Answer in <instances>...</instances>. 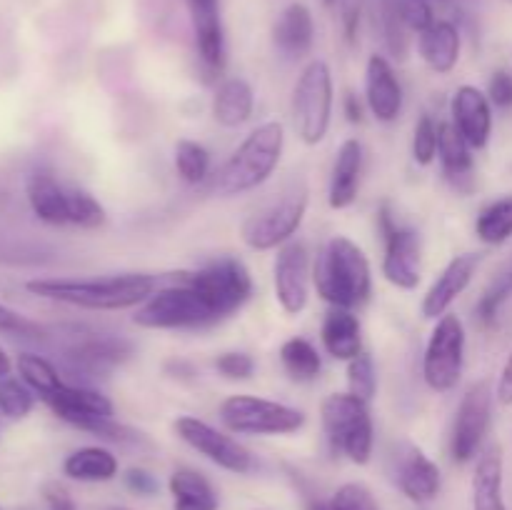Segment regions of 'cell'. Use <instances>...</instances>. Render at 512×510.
<instances>
[{
	"mask_svg": "<svg viewBox=\"0 0 512 510\" xmlns=\"http://www.w3.org/2000/svg\"><path fill=\"white\" fill-rule=\"evenodd\" d=\"M163 275L118 273L103 278H38L25 290L35 298L83 310H130L143 305L163 285Z\"/></svg>",
	"mask_w": 512,
	"mask_h": 510,
	"instance_id": "6da1fadb",
	"label": "cell"
},
{
	"mask_svg": "<svg viewBox=\"0 0 512 510\" xmlns=\"http://www.w3.org/2000/svg\"><path fill=\"white\" fill-rule=\"evenodd\" d=\"M280 365L295 383H313L323 370V355L308 338H288L280 345Z\"/></svg>",
	"mask_w": 512,
	"mask_h": 510,
	"instance_id": "1f68e13d",
	"label": "cell"
},
{
	"mask_svg": "<svg viewBox=\"0 0 512 510\" xmlns=\"http://www.w3.org/2000/svg\"><path fill=\"white\" fill-rule=\"evenodd\" d=\"M348 393L358 395L365 403H373L378 395V368L370 353H360L348 363Z\"/></svg>",
	"mask_w": 512,
	"mask_h": 510,
	"instance_id": "f35d334b",
	"label": "cell"
},
{
	"mask_svg": "<svg viewBox=\"0 0 512 510\" xmlns=\"http://www.w3.org/2000/svg\"><path fill=\"white\" fill-rule=\"evenodd\" d=\"M488 98H490V103L498 105V108H503V110L512 108V73L510 70H495V73L490 75Z\"/></svg>",
	"mask_w": 512,
	"mask_h": 510,
	"instance_id": "bcb514c9",
	"label": "cell"
},
{
	"mask_svg": "<svg viewBox=\"0 0 512 510\" xmlns=\"http://www.w3.org/2000/svg\"><path fill=\"white\" fill-rule=\"evenodd\" d=\"M335 85L333 70L325 60L315 58L300 70L290 98L293 128L305 145H320L333 123Z\"/></svg>",
	"mask_w": 512,
	"mask_h": 510,
	"instance_id": "8992f818",
	"label": "cell"
},
{
	"mask_svg": "<svg viewBox=\"0 0 512 510\" xmlns=\"http://www.w3.org/2000/svg\"><path fill=\"white\" fill-rule=\"evenodd\" d=\"M180 275L203 295L218 320L233 318L253 298V275L235 255L208 260L195 270H180Z\"/></svg>",
	"mask_w": 512,
	"mask_h": 510,
	"instance_id": "9c48e42d",
	"label": "cell"
},
{
	"mask_svg": "<svg viewBox=\"0 0 512 510\" xmlns=\"http://www.w3.org/2000/svg\"><path fill=\"white\" fill-rule=\"evenodd\" d=\"M35 405V393L13 375H3L0 378V415L8 420H23L28 418L30 410Z\"/></svg>",
	"mask_w": 512,
	"mask_h": 510,
	"instance_id": "74e56055",
	"label": "cell"
},
{
	"mask_svg": "<svg viewBox=\"0 0 512 510\" xmlns=\"http://www.w3.org/2000/svg\"><path fill=\"white\" fill-rule=\"evenodd\" d=\"M468 333L460 315L445 313L435 320L423 353V380L433 393H450L458 388L465 370Z\"/></svg>",
	"mask_w": 512,
	"mask_h": 510,
	"instance_id": "8fae6325",
	"label": "cell"
},
{
	"mask_svg": "<svg viewBox=\"0 0 512 510\" xmlns=\"http://www.w3.org/2000/svg\"><path fill=\"white\" fill-rule=\"evenodd\" d=\"M365 105L378 123H395L403 113L405 93L393 63L375 53L365 65Z\"/></svg>",
	"mask_w": 512,
	"mask_h": 510,
	"instance_id": "ac0fdd59",
	"label": "cell"
},
{
	"mask_svg": "<svg viewBox=\"0 0 512 510\" xmlns=\"http://www.w3.org/2000/svg\"><path fill=\"white\" fill-rule=\"evenodd\" d=\"M320 3H323L325 8H333V5H338V0H320Z\"/></svg>",
	"mask_w": 512,
	"mask_h": 510,
	"instance_id": "db71d44e",
	"label": "cell"
},
{
	"mask_svg": "<svg viewBox=\"0 0 512 510\" xmlns=\"http://www.w3.org/2000/svg\"><path fill=\"white\" fill-rule=\"evenodd\" d=\"M320 423L330 448L350 463L368 465L375 448V423L370 403L353 393H330L320 405Z\"/></svg>",
	"mask_w": 512,
	"mask_h": 510,
	"instance_id": "5b68a950",
	"label": "cell"
},
{
	"mask_svg": "<svg viewBox=\"0 0 512 510\" xmlns=\"http://www.w3.org/2000/svg\"><path fill=\"white\" fill-rule=\"evenodd\" d=\"M213 120L223 128H243L255 113V90L245 78H225L215 88L210 100Z\"/></svg>",
	"mask_w": 512,
	"mask_h": 510,
	"instance_id": "83f0119b",
	"label": "cell"
},
{
	"mask_svg": "<svg viewBox=\"0 0 512 510\" xmlns=\"http://www.w3.org/2000/svg\"><path fill=\"white\" fill-rule=\"evenodd\" d=\"M133 323L143 330H200L220 323L203 295L180 273L168 275L158 290L138 305Z\"/></svg>",
	"mask_w": 512,
	"mask_h": 510,
	"instance_id": "277c9868",
	"label": "cell"
},
{
	"mask_svg": "<svg viewBox=\"0 0 512 510\" xmlns=\"http://www.w3.org/2000/svg\"><path fill=\"white\" fill-rule=\"evenodd\" d=\"M450 123L460 130L473 150H483L493 135V103L478 85H460L450 100Z\"/></svg>",
	"mask_w": 512,
	"mask_h": 510,
	"instance_id": "d6986e66",
	"label": "cell"
},
{
	"mask_svg": "<svg viewBox=\"0 0 512 510\" xmlns=\"http://www.w3.org/2000/svg\"><path fill=\"white\" fill-rule=\"evenodd\" d=\"M210 170H213V158L203 143L188 138L178 140V145H175V173L183 183H205L210 178Z\"/></svg>",
	"mask_w": 512,
	"mask_h": 510,
	"instance_id": "d590c367",
	"label": "cell"
},
{
	"mask_svg": "<svg viewBox=\"0 0 512 510\" xmlns=\"http://www.w3.org/2000/svg\"><path fill=\"white\" fill-rule=\"evenodd\" d=\"M330 510H380L373 493L363 483H345L330 498Z\"/></svg>",
	"mask_w": 512,
	"mask_h": 510,
	"instance_id": "7bdbcfd3",
	"label": "cell"
},
{
	"mask_svg": "<svg viewBox=\"0 0 512 510\" xmlns=\"http://www.w3.org/2000/svg\"><path fill=\"white\" fill-rule=\"evenodd\" d=\"M320 343L325 353L340 363H350L363 353V325L348 308H330L320 325Z\"/></svg>",
	"mask_w": 512,
	"mask_h": 510,
	"instance_id": "d4e9b609",
	"label": "cell"
},
{
	"mask_svg": "<svg viewBox=\"0 0 512 510\" xmlns=\"http://www.w3.org/2000/svg\"><path fill=\"white\" fill-rule=\"evenodd\" d=\"M473 510H508L503 495V450L490 445L473 473Z\"/></svg>",
	"mask_w": 512,
	"mask_h": 510,
	"instance_id": "f1b7e54d",
	"label": "cell"
},
{
	"mask_svg": "<svg viewBox=\"0 0 512 510\" xmlns=\"http://www.w3.org/2000/svg\"><path fill=\"white\" fill-rule=\"evenodd\" d=\"M378 228L383 233V278L398 290H415L423 280V240L418 230L400 225L390 203L378 208Z\"/></svg>",
	"mask_w": 512,
	"mask_h": 510,
	"instance_id": "7c38bea8",
	"label": "cell"
},
{
	"mask_svg": "<svg viewBox=\"0 0 512 510\" xmlns=\"http://www.w3.org/2000/svg\"><path fill=\"white\" fill-rule=\"evenodd\" d=\"M173 510H218V493L203 473L178 468L168 480Z\"/></svg>",
	"mask_w": 512,
	"mask_h": 510,
	"instance_id": "4dcf8cb0",
	"label": "cell"
},
{
	"mask_svg": "<svg viewBox=\"0 0 512 510\" xmlns=\"http://www.w3.org/2000/svg\"><path fill=\"white\" fill-rule=\"evenodd\" d=\"M133 358V343L115 335H95V338L83 340L75 348H70L68 360L75 370L88 375L105 373L115 365Z\"/></svg>",
	"mask_w": 512,
	"mask_h": 510,
	"instance_id": "4316f807",
	"label": "cell"
},
{
	"mask_svg": "<svg viewBox=\"0 0 512 510\" xmlns=\"http://www.w3.org/2000/svg\"><path fill=\"white\" fill-rule=\"evenodd\" d=\"M125 488L130 490L133 495H143V498H150V495L158 493V478H155L150 470L145 468H128L123 475Z\"/></svg>",
	"mask_w": 512,
	"mask_h": 510,
	"instance_id": "7dc6e473",
	"label": "cell"
},
{
	"mask_svg": "<svg viewBox=\"0 0 512 510\" xmlns=\"http://www.w3.org/2000/svg\"><path fill=\"white\" fill-rule=\"evenodd\" d=\"M493 400L495 393L488 380L470 385L460 398L453 430H450V455L455 463H470L483 450L485 435L493 420Z\"/></svg>",
	"mask_w": 512,
	"mask_h": 510,
	"instance_id": "4fadbf2b",
	"label": "cell"
},
{
	"mask_svg": "<svg viewBox=\"0 0 512 510\" xmlns=\"http://www.w3.org/2000/svg\"><path fill=\"white\" fill-rule=\"evenodd\" d=\"M63 473L78 483H108L118 475V458L103 445H85L63 460Z\"/></svg>",
	"mask_w": 512,
	"mask_h": 510,
	"instance_id": "f546056e",
	"label": "cell"
},
{
	"mask_svg": "<svg viewBox=\"0 0 512 510\" xmlns=\"http://www.w3.org/2000/svg\"><path fill=\"white\" fill-rule=\"evenodd\" d=\"M285 150V128L278 120L260 123L245 135L243 143L230 153L210 180V190L220 198L250 193L268 183L270 175L278 170Z\"/></svg>",
	"mask_w": 512,
	"mask_h": 510,
	"instance_id": "3957f363",
	"label": "cell"
},
{
	"mask_svg": "<svg viewBox=\"0 0 512 510\" xmlns=\"http://www.w3.org/2000/svg\"><path fill=\"white\" fill-rule=\"evenodd\" d=\"M505 3H510V5H512V0H505Z\"/></svg>",
	"mask_w": 512,
	"mask_h": 510,
	"instance_id": "6f0895ef",
	"label": "cell"
},
{
	"mask_svg": "<svg viewBox=\"0 0 512 510\" xmlns=\"http://www.w3.org/2000/svg\"><path fill=\"white\" fill-rule=\"evenodd\" d=\"M215 370L228 380H250L255 373V358L243 350H228L215 358Z\"/></svg>",
	"mask_w": 512,
	"mask_h": 510,
	"instance_id": "ee69618b",
	"label": "cell"
},
{
	"mask_svg": "<svg viewBox=\"0 0 512 510\" xmlns=\"http://www.w3.org/2000/svg\"><path fill=\"white\" fill-rule=\"evenodd\" d=\"M393 8L405 23V28L415 35L423 33L425 28H430L438 20L428 0H393Z\"/></svg>",
	"mask_w": 512,
	"mask_h": 510,
	"instance_id": "b9f144b4",
	"label": "cell"
},
{
	"mask_svg": "<svg viewBox=\"0 0 512 510\" xmlns=\"http://www.w3.org/2000/svg\"><path fill=\"white\" fill-rule=\"evenodd\" d=\"M273 43L288 60H300L313 50L315 23L308 5L290 3L273 25Z\"/></svg>",
	"mask_w": 512,
	"mask_h": 510,
	"instance_id": "cb8c5ba5",
	"label": "cell"
},
{
	"mask_svg": "<svg viewBox=\"0 0 512 510\" xmlns=\"http://www.w3.org/2000/svg\"><path fill=\"white\" fill-rule=\"evenodd\" d=\"M440 148V123H435L433 115H420L413 130V160L423 168L438 160Z\"/></svg>",
	"mask_w": 512,
	"mask_h": 510,
	"instance_id": "60d3db41",
	"label": "cell"
},
{
	"mask_svg": "<svg viewBox=\"0 0 512 510\" xmlns=\"http://www.w3.org/2000/svg\"><path fill=\"white\" fill-rule=\"evenodd\" d=\"M365 108H368V105H365L363 100L353 93V90H348V93L343 95V113H345V118H348V123H353V125L363 123Z\"/></svg>",
	"mask_w": 512,
	"mask_h": 510,
	"instance_id": "f907efd6",
	"label": "cell"
},
{
	"mask_svg": "<svg viewBox=\"0 0 512 510\" xmlns=\"http://www.w3.org/2000/svg\"><path fill=\"white\" fill-rule=\"evenodd\" d=\"M365 150L358 138L343 140L330 168L328 205L333 210H345L358 200L360 178H363Z\"/></svg>",
	"mask_w": 512,
	"mask_h": 510,
	"instance_id": "ffe728a7",
	"label": "cell"
},
{
	"mask_svg": "<svg viewBox=\"0 0 512 510\" xmlns=\"http://www.w3.org/2000/svg\"><path fill=\"white\" fill-rule=\"evenodd\" d=\"M218 415L235 435H293L308 423L303 410L258 395H228Z\"/></svg>",
	"mask_w": 512,
	"mask_h": 510,
	"instance_id": "30bf717a",
	"label": "cell"
},
{
	"mask_svg": "<svg viewBox=\"0 0 512 510\" xmlns=\"http://www.w3.org/2000/svg\"><path fill=\"white\" fill-rule=\"evenodd\" d=\"M173 430L185 445L198 450L203 458H208L218 468L238 475H245L253 470V453L243 443H238L233 435L223 433L215 425L205 423V420L195 418V415H180V418H175Z\"/></svg>",
	"mask_w": 512,
	"mask_h": 510,
	"instance_id": "5bb4252c",
	"label": "cell"
},
{
	"mask_svg": "<svg viewBox=\"0 0 512 510\" xmlns=\"http://www.w3.org/2000/svg\"><path fill=\"white\" fill-rule=\"evenodd\" d=\"M475 235L485 245H503L512 238V195L493 200L475 218Z\"/></svg>",
	"mask_w": 512,
	"mask_h": 510,
	"instance_id": "d6a6232c",
	"label": "cell"
},
{
	"mask_svg": "<svg viewBox=\"0 0 512 510\" xmlns=\"http://www.w3.org/2000/svg\"><path fill=\"white\" fill-rule=\"evenodd\" d=\"M105 220H108V213L95 195L83 188H70L68 225H75L80 230H98L103 228Z\"/></svg>",
	"mask_w": 512,
	"mask_h": 510,
	"instance_id": "8d00e7d4",
	"label": "cell"
},
{
	"mask_svg": "<svg viewBox=\"0 0 512 510\" xmlns=\"http://www.w3.org/2000/svg\"><path fill=\"white\" fill-rule=\"evenodd\" d=\"M460 50H463V38L458 25L450 20H435L430 28L418 33V53L433 73H453L455 65L460 63Z\"/></svg>",
	"mask_w": 512,
	"mask_h": 510,
	"instance_id": "484cf974",
	"label": "cell"
},
{
	"mask_svg": "<svg viewBox=\"0 0 512 510\" xmlns=\"http://www.w3.org/2000/svg\"><path fill=\"white\" fill-rule=\"evenodd\" d=\"M475 150L470 148L468 140L460 135L453 123H440V148L438 160L443 165V175L450 188L460 195H470L478 185L475 178Z\"/></svg>",
	"mask_w": 512,
	"mask_h": 510,
	"instance_id": "44dd1931",
	"label": "cell"
},
{
	"mask_svg": "<svg viewBox=\"0 0 512 510\" xmlns=\"http://www.w3.org/2000/svg\"><path fill=\"white\" fill-rule=\"evenodd\" d=\"M53 415L73 428L85 430V433L100 435L113 443H133L140 435L125 425L115 423V405L108 395L100 390L88 388V385H70L63 383L53 395L43 400Z\"/></svg>",
	"mask_w": 512,
	"mask_h": 510,
	"instance_id": "52a82bcc",
	"label": "cell"
},
{
	"mask_svg": "<svg viewBox=\"0 0 512 510\" xmlns=\"http://www.w3.org/2000/svg\"><path fill=\"white\" fill-rule=\"evenodd\" d=\"M510 295H512V265L508 270H503V273H500L498 278L485 288V293L480 295L478 305H475V313H478L480 323L493 325L495 320H498L503 305L510 300Z\"/></svg>",
	"mask_w": 512,
	"mask_h": 510,
	"instance_id": "ab89813d",
	"label": "cell"
},
{
	"mask_svg": "<svg viewBox=\"0 0 512 510\" xmlns=\"http://www.w3.org/2000/svg\"><path fill=\"white\" fill-rule=\"evenodd\" d=\"M0 333H13V335H38L40 328L23 315L10 310L8 305L0 303Z\"/></svg>",
	"mask_w": 512,
	"mask_h": 510,
	"instance_id": "c3c4849f",
	"label": "cell"
},
{
	"mask_svg": "<svg viewBox=\"0 0 512 510\" xmlns=\"http://www.w3.org/2000/svg\"><path fill=\"white\" fill-rule=\"evenodd\" d=\"M480 253H460L440 270L438 278L430 283V288L425 290L423 300H420V315L425 320H438L445 313H450L455 300L470 288L475 273L480 268Z\"/></svg>",
	"mask_w": 512,
	"mask_h": 510,
	"instance_id": "e0dca14e",
	"label": "cell"
},
{
	"mask_svg": "<svg viewBox=\"0 0 512 510\" xmlns=\"http://www.w3.org/2000/svg\"><path fill=\"white\" fill-rule=\"evenodd\" d=\"M313 288V258L308 245L290 240L278 248L273 263V290L275 300L285 315H300L310 303Z\"/></svg>",
	"mask_w": 512,
	"mask_h": 510,
	"instance_id": "9a60e30c",
	"label": "cell"
},
{
	"mask_svg": "<svg viewBox=\"0 0 512 510\" xmlns=\"http://www.w3.org/2000/svg\"><path fill=\"white\" fill-rule=\"evenodd\" d=\"M310 190L303 180L290 183L283 193L240 225V238L250 250H278L295 238L308 215Z\"/></svg>",
	"mask_w": 512,
	"mask_h": 510,
	"instance_id": "ba28073f",
	"label": "cell"
},
{
	"mask_svg": "<svg viewBox=\"0 0 512 510\" xmlns=\"http://www.w3.org/2000/svg\"><path fill=\"white\" fill-rule=\"evenodd\" d=\"M28 193V205L35 218L45 225H68V208H70V188L60 183L48 170H35L25 183Z\"/></svg>",
	"mask_w": 512,
	"mask_h": 510,
	"instance_id": "603a6c76",
	"label": "cell"
},
{
	"mask_svg": "<svg viewBox=\"0 0 512 510\" xmlns=\"http://www.w3.org/2000/svg\"><path fill=\"white\" fill-rule=\"evenodd\" d=\"M10 370H13V360H10V355L0 348V378H3V375H10Z\"/></svg>",
	"mask_w": 512,
	"mask_h": 510,
	"instance_id": "f5cc1de1",
	"label": "cell"
},
{
	"mask_svg": "<svg viewBox=\"0 0 512 510\" xmlns=\"http://www.w3.org/2000/svg\"><path fill=\"white\" fill-rule=\"evenodd\" d=\"M313 288L330 308L355 310L373 293V268L365 250L348 235H333L313 263Z\"/></svg>",
	"mask_w": 512,
	"mask_h": 510,
	"instance_id": "7a4b0ae2",
	"label": "cell"
},
{
	"mask_svg": "<svg viewBox=\"0 0 512 510\" xmlns=\"http://www.w3.org/2000/svg\"><path fill=\"white\" fill-rule=\"evenodd\" d=\"M498 400L503 405H512V353L508 358V363L503 365V373H500L498 380V390H495Z\"/></svg>",
	"mask_w": 512,
	"mask_h": 510,
	"instance_id": "816d5d0a",
	"label": "cell"
},
{
	"mask_svg": "<svg viewBox=\"0 0 512 510\" xmlns=\"http://www.w3.org/2000/svg\"><path fill=\"white\" fill-rule=\"evenodd\" d=\"M108 510H128V508H108Z\"/></svg>",
	"mask_w": 512,
	"mask_h": 510,
	"instance_id": "9f6ffc18",
	"label": "cell"
},
{
	"mask_svg": "<svg viewBox=\"0 0 512 510\" xmlns=\"http://www.w3.org/2000/svg\"><path fill=\"white\" fill-rule=\"evenodd\" d=\"M15 370H18L20 380L38 395L40 400H45L48 395H53L55 390L63 385L58 368H55L50 360H45L43 355L35 353H20L15 360Z\"/></svg>",
	"mask_w": 512,
	"mask_h": 510,
	"instance_id": "836d02e7",
	"label": "cell"
},
{
	"mask_svg": "<svg viewBox=\"0 0 512 510\" xmlns=\"http://www.w3.org/2000/svg\"><path fill=\"white\" fill-rule=\"evenodd\" d=\"M395 483L403 490V495L413 503H430L438 498L440 485V468L423 453L420 448L410 445L398 460V473H395Z\"/></svg>",
	"mask_w": 512,
	"mask_h": 510,
	"instance_id": "7402d4cb",
	"label": "cell"
},
{
	"mask_svg": "<svg viewBox=\"0 0 512 510\" xmlns=\"http://www.w3.org/2000/svg\"><path fill=\"white\" fill-rule=\"evenodd\" d=\"M428 3H435V0H428ZM438 3H448V0H438Z\"/></svg>",
	"mask_w": 512,
	"mask_h": 510,
	"instance_id": "11a10c76",
	"label": "cell"
},
{
	"mask_svg": "<svg viewBox=\"0 0 512 510\" xmlns=\"http://www.w3.org/2000/svg\"><path fill=\"white\" fill-rule=\"evenodd\" d=\"M43 500L45 505H48V510H78L75 508L73 498H70V493L60 483H45Z\"/></svg>",
	"mask_w": 512,
	"mask_h": 510,
	"instance_id": "681fc988",
	"label": "cell"
},
{
	"mask_svg": "<svg viewBox=\"0 0 512 510\" xmlns=\"http://www.w3.org/2000/svg\"><path fill=\"white\" fill-rule=\"evenodd\" d=\"M365 3H368V0H338L340 23H343V35H345V40H348V45L358 43Z\"/></svg>",
	"mask_w": 512,
	"mask_h": 510,
	"instance_id": "f6af8a7d",
	"label": "cell"
},
{
	"mask_svg": "<svg viewBox=\"0 0 512 510\" xmlns=\"http://www.w3.org/2000/svg\"><path fill=\"white\" fill-rule=\"evenodd\" d=\"M373 20L388 53L398 60L408 58L410 30L405 28L400 15L395 13L393 0H373Z\"/></svg>",
	"mask_w": 512,
	"mask_h": 510,
	"instance_id": "e575fe53",
	"label": "cell"
},
{
	"mask_svg": "<svg viewBox=\"0 0 512 510\" xmlns=\"http://www.w3.org/2000/svg\"><path fill=\"white\" fill-rule=\"evenodd\" d=\"M188 13L190 23H193L200 70H203L205 80L220 78L225 63H228L220 0H188Z\"/></svg>",
	"mask_w": 512,
	"mask_h": 510,
	"instance_id": "2e32d148",
	"label": "cell"
}]
</instances>
